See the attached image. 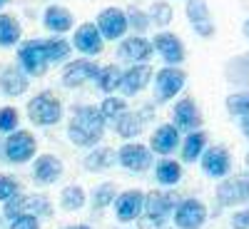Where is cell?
Instances as JSON below:
<instances>
[{"label": "cell", "instance_id": "cell-41", "mask_svg": "<svg viewBox=\"0 0 249 229\" xmlns=\"http://www.w3.org/2000/svg\"><path fill=\"white\" fill-rule=\"evenodd\" d=\"M10 229H40V222L33 214H20L10 222Z\"/></svg>", "mask_w": 249, "mask_h": 229}, {"label": "cell", "instance_id": "cell-36", "mask_svg": "<svg viewBox=\"0 0 249 229\" xmlns=\"http://www.w3.org/2000/svg\"><path fill=\"white\" fill-rule=\"evenodd\" d=\"M224 105H227V112L230 115H237V117L249 115V90L247 92H232L224 100Z\"/></svg>", "mask_w": 249, "mask_h": 229}, {"label": "cell", "instance_id": "cell-31", "mask_svg": "<svg viewBox=\"0 0 249 229\" xmlns=\"http://www.w3.org/2000/svg\"><path fill=\"white\" fill-rule=\"evenodd\" d=\"M85 202H88V197H85V190H82L80 184H68L65 190L60 192V207H62V210H68V212L82 210Z\"/></svg>", "mask_w": 249, "mask_h": 229}, {"label": "cell", "instance_id": "cell-39", "mask_svg": "<svg viewBox=\"0 0 249 229\" xmlns=\"http://www.w3.org/2000/svg\"><path fill=\"white\" fill-rule=\"evenodd\" d=\"M18 110L15 107H0V132H5V135H10V132H15V127H18Z\"/></svg>", "mask_w": 249, "mask_h": 229}, {"label": "cell", "instance_id": "cell-24", "mask_svg": "<svg viewBox=\"0 0 249 229\" xmlns=\"http://www.w3.org/2000/svg\"><path fill=\"white\" fill-rule=\"evenodd\" d=\"M115 132L120 135V137H124V140H132V137H137L140 132H142V124H144V117L140 115V112H122L115 122Z\"/></svg>", "mask_w": 249, "mask_h": 229}, {"label": "cell", "instance_id": "cell-40", "mask_svg": "<svg viewBox=\"0 0 249 229\" xmlns=\"http://www.w3.org/2000/svg\"><path fill=\"white\" fill-rule=\"evenodd\" d=\"M20 192V182L15 177L0 175V202H8L10 197H15Z\"/></svg>", "mask_w": 249, "mask_h": 229}, {"label": "cell", "instance_id": "cell-47", "mask_svg": "<svg viewBox=\"0 0 249 229\" xmlns=\"http://www.w3.org/2000/svg\"><path fill=\"white\" fill-rule=\"evenodd\" d=\"M3 5H8V0H0V8H3Z\"/></svg>", "mask_w": 249, "mask_h": 229}, {"label": "cell", "instance_id": "cell-12", "mask_svg": "<svg viewBox=\"0 0 249 229\" xmlns=\"http://www.w3.org/2000/svg\"><path fill=\"white\" fill-rule=\"evenodd\" d=\"M172 124L177 130H184V132H195L202 127V115H199V107L192 97H182L175 110H172Z\"/></svg>", "mask_w": 249, "mask_h": 229}, {"label": "cell", "instance_id": "cell-22", "mask_svg": "<svg viewBox=\"0 0 249 229\" xmlns=\"http://www.w3.org/2000/svg\"><path fill=\"white\" fill-rule=\"evenodd\" d=\"M150 144H152V152H157V155H170V152H175V147L179 144V130L175 127L172 122L160 124V127L152 132Z\"/></svg>", "mask_w": 249, "mask_h": 229}, {"label": "cell", "instance_id": "cell-7", "mask_svg": "<svg viewBox=\"0 0 249 229\" xmlns=\"http://www.w3.org/2000/svg\"><path fill=\"white\" fill-rule=\"evenodd\" d=\"M187 75L179 68H162L155 75V100L157 102H170L175 100V95L184 88Z\"/></svg>", "mask_w": 249, "mask_h": 229}, {"label": "cell", "instance_id": "cell-1", "mask_svg": "<svg viewBox=\"0 0 249 229\" xmlns=\"http://www.w3.org/2000/svg\"><path fill=\"white\" fill-rule=\"evenodd\" d=\"M105 135V120L95 105H80L72 110L70 124H68V137L77 147H95Z\"/></svg>", "mask_w": 249, "mask_h": 229}, {"label": "cell", "instance_id": "cell-16", "mask_svg": "<svg viewBox=\"0 0 249 229\" xmlns=\"http://www.w3.org/2000/svg\"><path fill=\"white\" fill-rule=\"evenodd\" d=\"M177 207V197L172 192H150L144 194V210L142 214L144 217H152L157 222H164Z\"/></svg>", "mask_w": 249, "mask_h": 229}, {"label": "cell", "instance_id": "cell-27", "mask_svg": "<svg viewBox=\"0 0 249 229\" xmlns=\"http://www.w3.org/2000/svg\"><path fill=\"white\" fill-rule=\"evenodd\" d=\"M88 172H102V170H110L115 164V150L110 147H95L92 152H88V157L82 159Z\"/></svg>", "mask_w": 249, "mask_h": 229}, {"label": "cell", "instance_id": "cell-42", "mask_svg": "<svg viewBox=\"0 0 249 229\" xmlns=\"http://www.w3.org/2000/svg\"><path fill=\"white\" fill-rule=\"evenodd\" d=\"M232 227L234 229H249V210H242L232 217Z\"/></svg>", "mask_w": 249, "mask_h": 229}, {"label": "cell", "instance_id": "cell-2", "mask_svg": "<svg viewBox=\"0 0 249 229\" xmlns=\"http://www.w3.org/2000/svg\"><path fill=\"white\" fill-rule=\"evenodd\" d=\"M28 117L37 127H50L62 120V102L53 92H40L28 102Z\"/></svg>", "mask_w": 249, "mask_h": 229}, {"label": "cell", "instance_id": "cell-15", "mask_svg": "<svg viewBox=\"0 0 249 229\" xmlns=\"http://www.w3.org/2000/svg\"><path fill=\"white\" fill-rule=\"evenodd\" d=\"M152 50H157L170 68H177L179 62H184V45L172 33H157L152 40Z\"/></svg>", "mask_w": 249, "mask_h": 229}, {"label": "cell", "instance_id": "cell-8", "mask_svg": "<svg viewBox=\"0 0 249 229\" xmlns=\"http://www.w3.org/2000/svg\"><path fill=\"white\" fill-rule=\"evenodd\" d=\"M249 199V175H237V177H227L217 187V202L222 207H234Z\"/></svg>", "mask_w": 249, "mask_h": 229}, {"label": "cell", "instance_id": "cell-26", "mask_svg": "<svg viewBox=\"0 0 249 229\" xmlns=\"http://www.w3.org/2000/svg\"><path fill=\"white\" fill-rule=\"evenodd\" d=\"M155 179L162 187H175L182 179V164L177 159H160L155 164Z\"/></svg>", "mask_w": 249, "mask_h": 229}, {"label": "cell", "instance_id": "cell-9", "mask_svg": "<svg viewBox=\"0 0 249 229\" xmlns=\"http://www.w3.org/2000/svg\"><path fill=\"white\" fill-rule=\"evenodd\" d=\"M199 159H202L204 175L212 177V179H224L232 170V157H230V152H227V147H222V144H214V147L204 150Z\"/></svg>", "mask_w": 249, "mask_h": 229}, {"label": "cell", "instance_id": "cell-5", "mask_svg": "<svg viewBox=\"0 0 249 229\" xmlns=\"http://www.w3.org/2000/svg\"><path fill=\"white\" fill-rule=\"evenodd\" d=\"M18 60H20V68H23L25 75H33V77L45 75V70L50 65L48 55H45V40H25L18 48Z\"/></svg>", "mask_w": 249, "mask_h": 229}, {"label": "cell", "instance_id": "cell-28", "mask_svg": "<svg viewBox=\"0 0 249 229\" xmlns=\"http://www.w3.org/2000/svg\"><path fill=\"white\" fill-rule=\"evenodd\" d=\"M224 75H227V80H230V82H234V85L249 88V53L227 62Z\"/></svg>", "mask_w": 249, "mask_h": 229}, {"label": "cell", "instance_id": "cell-38", "mask_svg": "<svg viewBox=\"0 0 249 229\" xmlns=\"http://www.w3.org/2000/svg\"><path fill=\"white\" fill-rule=\"evenodd\" d=\"M124 18H127V28H132L135 33H144L150 28V15L137 10V8H132L130 13H124Z\"/></svg>", "mask_w": 249, "mask_h": 229}, {"label": "cell", "instance_id": "cell-17", "mask_svg": "<svg viewBox=\"0 0 249 229\" xmlns=\"http://www.w3.org/2000/svg\"><path fill=\"white\" fill-rule=\"evenodd\" d=\"M187 20L192 23L195 33L199 37H212L214 35V23L210 18V8H207V0H187Z\"/></svg>", "mask_w": 249, "mask_h": 229}, {"label": "cell", "instance_id": "cell-37", "mask_svg": "<svg viewBox=\"0 0 249 229\" xmlns=\"http://www.w3.org/2000/svg\"><path fill=\"white\" fill-rule=\"evenodd\" d=\"M170 20H172V8H170V3L160 0V3L152 5V10H150V23L164 28V25H170Z\"/></svg>", "mask_w": 249, "mask_h": 229}, {"label": "cell", "instance_id": "cell-10", "mask_svg": "<svg viewBox=\"0 0 249 229\" xmlns=\"http://www.w3.org/2000/svg\"><path fill=\"white\" fill-rule=\"evenodd\" d=\"M117 162L130 172H144L152 164V152L140 142H127L117 150Z\"/></svg>", "mask_w": 249, "mask_h": 229}, {"label": "cell", "instance_id": "cell-3", "mask_svg": "<svg viewBox=\"0 0 249 229\" xmlns=\"http://www.w3.org/2000/svg\"><path fill=\"white\" fill-rule=\"evenodd\" d=\"M50 212H53V207H50V202L45 199V197H40V194H15V197H10L8 202H5V219H15V217H20V214H33V217H50Z\"/></svg>", "mask_w": 249, "mask_h": 229}, {"label": "cell", "instance_id": "cell-25", "mask_svg": "<svg viewBox=\"0 0 249 229\" xmlns=\"http://www.w3.org/2000/svg\"><path fill=\"white\" fill-rule=\"evenodd\" d=\"M43 23L53 33H68L72 28V15L65 8H60V5H50L45 10V15H43Z\"/></svg>", "mask_w": 249, "mask_h": 229}, {"label": "cell", "instance_id": "cell-6", "mask_svg": "<svg viewBox=\"0 0 249 229\" xmlns=\"http://www.w3.org/2000/svg\"><path fill=\"white\" fill-rule=\"evenodd\" d=\"M172 214H175L177 229H202V224L207 222V207H204V202L190 197V199L177 202Z\"/></svg>", "mask_w": 249, "mask_h": 229}, {"label": "cell", "instance_id": "cell-30", "mask_svg": "<svg viewBox=\"0 0 249 229\" xmlns=\"http://www.w3.org/2000/svg\"><path fill=\"white\" fill-rule=\"evenodd\" d=\"M23 28L13 15H0V48H13L15 43H20Z\"/></svg>", "mask_w": 249, "mask_h": 229}, {"label": "cell", "instance_id": "cell-20", "mask_svg": "<svg viewBox=\"0 0 249 229\" xmlns=\"http://www.w3.org/2000/svg\"><path fill=\"white\" fill-rule=\"evenodd\" d=\"M152 43L144 40L142 35H132V37H124L120 43V57L122 60H130L132 65H140V62H147L152 57Z\"/></svg>", "mask_w": 249, "mask_h": 229}, {"label": "cell", "instance_id": "cell-45", "mask_svg": "<svg viewBox=\"0 0 249 229\" xmlns=\"http://www.w3.org/2000/svg\"><path fill=\"white\" fill-rule=\"evenodd\" d=\"M244 35H247V37H249V18H247V20H244Z\"/></svg>", "mask_w": 249, "mask_h": 229}, {"label": "cell", "instance_id": "cell-21", "mask_svg": "<svg viewBox=\"0 0 249 229\" xmlns=\"http://www.w3.org/2000/svg\"><path fill=\"white\" fill-rule=\"evenodd\" d=\"M62 172H65V167L55 155H40L33 164V179L37 184H53L62 177Z\"/></svg>", "mask_w": 249, "mask_h": 229}, {"label": "cell", "instance_id": "cell-18", "mask_svg": "<svg viewBox=\"0 0 249 229\" xmlns=\"http://www.w3.org/2000/svg\"><path fill=\"white\" fill-rule=\"evenodd\" d=\"M97 65L92 60H75V62H68L65 70H62V85L65 88H80L85 82L95 80L97 77Z\"/></svg>", "mask_w": 249, "mask_h": 229}, {"label": "cell", "instance_id": "cell-35", "mask_svg": "<svg viewBox=\"0 0 249 229\" xmlns=\"http://www.w3.org/2000/svg\"><path fill=\"white\" fill-rule=\"evenodd\" d=\"M45 55H48V62H62L68 60L70 55V43L62 37H50L45 40Z\"/></svg>", "mask_w": 249, "mask_h": 229}, {"label": "cell", "instance_id": "cell-4", "mask_svg": "<svg viewBox=\"0 0 249 229\" xmlns=\"http://www.w3.org/2000/svg\"><path fill=\"white\" fill-rule=\"evenodd\" d=\"M3 152H5V159L13 162V164H25L35 157L37 152V142L33 137V132L28 130H15L5 137V144H3Z\"/></svg>", "mask_w": 249, "mask_h": 229}, {"label": "cell", "instance_id": "cell-14", "mask_svg": "<svg viewBox=\"0 0 249 229\" xmlns=\"http://www.w3.org/2000/svg\"><path fill=\"white\" fill-rule=\"evenodd\" d=\"M72 45L75 50H80L82 55L88 57H97L105 48V40H102L100 30L95 28V23H82L77 30H75V37H72Z\"/></svg>", "mask_w": 249, "mask_h": 229}, {"label": "cell", "instance_id": "cell-34", "mask_svg": "<svg viewBox=\"0 0 249 229\" xmlns=\"http://www.w3.org/2000/svg\"><path fill=\"white\" fill-rule=\"evenodd\" d=\"M117 197V187L112 182H102L100 187H95V192H92V210H105V207H110Z\"/></svg>", "mask_w": 249, "mask_h": 229}, {"label": "cell", "instance_id": "cell-13", "mask_svg": "<svg viewBox=\"0 0 249 229\" xmlns=\"http://www.w3.org/2000/svg\"><path fill=\"white\" fill-rule=\"evenodd\" d=\"M102 35V40H120L124 33H127V18L120 8H105L97 18L95 25Z\"/></svg>", "mask_w": 249, "mask_h": 229}, {"label": "cell", "instance_id": "cell-11", "mask_svg": "<svg viewBox=\"0 0 249 229\" xmlns=\"http://www.w3.org/2000/svg\"><path fill=\"white\" fill-rule=\"evenodd\" d=\"M115 214L120 222H135L142 217L144 210V192L142 190H127L115 197Z\"/></svg>", "mask_w": 249, "mask_h": 229}, {"label": "cell", "instance_id": "cell-46", "mask_svg": "<svg viewBox=\"0 0 249 229\" xmlns=\"http://www.w3.org/2000/svg\"><path fill=\"white\" fill-rule=\"evenodd\" d=\"M244 162H247V167H249V150H247V155H244Z\"/></svg>", "mask_w": 249, "mask_h": 229}, {"label": "cell", "instance_id": "cell-29", "mask_svg": "<svg viewBox=\"0 0 249 229\" xmlns=\"http://www.w3.org/2000/svg\"><path fill=\"white\" fill-rule=\"evenodd\" d=\"M204 147H207V135L202 130L190 132V135H187V140H184V144H182V162L199 159L202 152H204Z\"/></svg>", "mask_w": 249, "mask_h": 229}, {"label": "cell", "instance_id": "cell-23", "mask_svg": "<svg viewBox=\"0 0 249 229\" xmlns=\"http://www.w3.org/2000/svg\"><path fill=\"white\" fill-rule=\"evenodd\" d=\"M0 90L8 97H18L28 90V75L20 68H5L0 72Z\"/></svg>", "mask_w": 249, "mask_h": 229}, {"label": "cell", "instance_id": "cell-32", "mask_svg": "<svg viewBox=\"0 0 249 229\" xmlns=\"http://www.w3.org/2000/svg\"><path fill=\"white\" fill-rule=\"evenodd\" d=\"M120 80H122V70H120L117 65L100 68V70H97V77H95L97 88H100L102 92H115V90H120Z\"/></svg>", "mask_w": 249, "mask_h": 229}, {"label": "cell", "instance_id": "cell-19", "mask_svg": "<svg viewBox=\"0 0 249 229\" xmlns=\"http://www.w3.org/2000/svg\"><path fill=\"white\" fill-rule=\"evenodd\" d=\"M150 80H152V68L144 65V62H140V65H132L130 70L122 72L120 90L127 97H132V95H137V92H142L144 88H147Z\"/></svg>", "mask_w": 249, "mask_h": 229}, {"label": "cell", "instance_id": "cell-43", "mask_svg": "<svg viewBox=\"0 0 249 229\" xmlns=\"http://www.w3.org/2000/svg\"><path fill=\"white\" fill-rule=\"evenodd\" d=\"M239 127H242V135H244V137H249V115H244V117H242Z\"/></svg>", "mask_w": 249, "mask_h": 229}, {"label": "cell", "instance_id": "cell-33", "mask_svg": "<svg viewBox=\"0 0 249 229\" xmlns=\"http://www.w3.org/2000/svg\"><path fill=\"white\" fill-rule=\"evenodd\" d=\"M97 110H100L102 120H105V124H107V122L112 124L122 112H127V102H124V97H115V95H110V97L102 100V105H100Z\"/></svg>", "mask_w": 249, "mask_h": 229}, {"label": "cell", "instance_id": "cell-44", "mask_svg": "<svg viewBox=\"0 0 249 229\" xmlns=\"http://www.w3.org/2000/svg\"><path fill=\"white\" fill-rule=\"evenodd\" d=\"M62 229H90L88 224H72V227H62Z\"/></svg>", "mask_w": 249, "mask_h": 229}]
</instances>
